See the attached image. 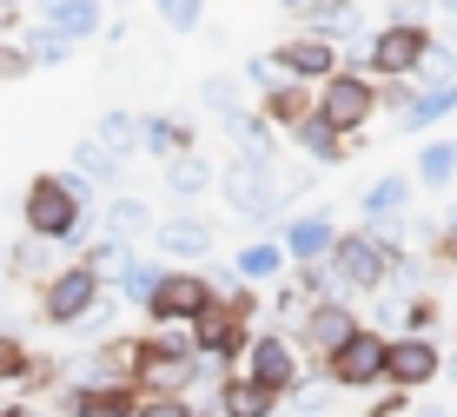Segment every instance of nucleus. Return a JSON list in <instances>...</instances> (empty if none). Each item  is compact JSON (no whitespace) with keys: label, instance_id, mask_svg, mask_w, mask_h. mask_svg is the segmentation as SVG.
Returning <instances> with one entry per match:
<instances>
[{"label":"nucleus","instance_id":"f257e3e1","mask_svg":"<svg viewBox=\"0 0 457 417\" xmlns=\"http://www.w3.org/2000/svg\"><path fill=\"white\" fill-rule=\"evenodd\" d=\"M21 219L46 246H87L100 213L87 205V179H73V172H34L27 199H21Z\"/></svg>","mask_w":457,"mask_h":417},{"label":"nucleus","instance_id":"f03ea898","mask_svg":"<svg viewBox=\"0 0 457 417\" xmlns=\"http://www.w3.org/2000/svg\"><path fill=\"white\" fill-rule=\"evenodd\" d=\"M206 371H219V364H206L193 351V331H186V325H166V331L153 325L146 338H133V384H139V391H179L186 397ZM219 378H226V371H219Z\"/></svg>","mask_w":457,"mask_h":417},{"label":"nucleus","instance_id":"7ed1b4c3","mask_svg":"<svg viewBox=\"0 0 457 417\" xmlns=\"http://www.w3.org/2000/svg\"><path fill=\"white\" fill-rule=\"evenodd\" d=\"M431 40L437 34L424 21H398V13H391V21H378L365 34V46H345V67L371 73L378 87H385V79H411V67L424 60V46H431Z\"/></svg>","mask_w":457,"mask_h":417},{"label":"nucleus","instance_id":"20e7f679","mask_svg":"<svg viewBox=\"0 0 457 417\" xmlns=\"http://www.w3.org/2000/svg\"><path fill=\"white\" fill-rule=\"evenodd\" d=\"M219 199H226L245 226H278V213H286V199H278V159L232 153L226 166H219Z\"/></svg>","mask_w":457,"mask_h":417},{"label":"nucleus","instance_id":"39448f33","mask_svg":"<svg viewBox=\"0 0 457 417\" xmlns=\"http://www.w3.org/2000/svg\"><path fill=\"white\" fill-rule=\"evenodd\" d=\"M385 271H391V252L378 246V238L358 226V232H338L332 259H325V279H332V298H371L385 292Z\"/></svg>","mask_w":457,"mask_h":417},{"label":"nucleus","instance_id":"423d86ee","mask_svg":"<svg viewBox=\"0 0 457 417\" xmlns=\"http://www.w3.org/2000/svg\"><path fill=\"white\" fill-rule=\"evenodd\" d=\"M312 100H319L312 113H319L325 126H338L345 139H365V126L385 113V106H378V79L358 73V67H338L325 87H312Z\"/></svg>","mask_w":457,"mask_h":417},{"label":"nucleus","instance_id":"0eeeda50","mask_svg":"<svg viewBox=\"0 0 457 417\" xmlns=\"http://www.w3.org/2000/svg\"><path fill=\"white\" fill-rule=\"evenodd\" d=\"M232 371H245L252 384H265V391H278V397H292L298 384H305L319 364L305 371V358H298V345H292V331H252L245 351H239V364Z\"/></svg>","mask_w":457,"mask_h":417},{"label":"nucleus","instance_id":"6e6552de","mask_svg":"<svg viewBox=\"0 0 457 417\" xmlns=\"http://www.w3.org/2000/svg\"><path fill=\"white\" fill-rule=\"evenodd\" d=\"M385 345L391 338L378 325H358L352 338L319 364V378L332 384V391H345V397H352V391H385Z\"/></svg>","mask_w":457,"mask_h":417},{"label":"nucleus","instance_id":"1a4fd4ad","mask_svg":"<svg viewBox=\"0 0 457 417\" xmlns=\"http://www.w3.org/2000/svg\"><path fill=\"white\" fill-rule=\"evenodd\" d=\"M219 298V285H212V271L206 265H166V279H160V292L146 298V325H193L199 312Z\"/></svg>","mask_w":457,"mask_h":417},{"label":"nucleus","instance_id":"9d476101","mask_svg":"<svg viewBox=\"0 0 457 417\" xmlns=\"http://www.w3.org/2000/svg\"><path fill=\"white\" fill-rule=\"evenodd\" d=\"M358 325H365V318H358L352 298H305V312H298V325H292V345L305 351L312 364H325Z\"/></svg>","mask_w":457,"mask_h":417},{"label":"nucleus","instance_id":"9b49d317","mask_svg":"<svg viewBox=\"0 0 457 417\" xmlns=\"http://www.w3.org/2000/svg\"><path fill=\"white\" fill-rule=\"evenodd\" d=\"M186 331H193V351H199L206 364L232 371V364H239V351H245V338H252V318H245L226 292H219V298L206 304V312H199L193 325H186Z\"/></svg>","mask_w":457,"mask_h":417},{"label":"nucleus","instance_id":"f8f14e48","mask_svg":"<svg viewBox=\"0 0 457 417\" xmlns=\"http://www.w3.org/2000/svg\"><path fill=\"white\" fill-rule=\"evenodd\" d=\"M93 298H100V279H93L80 259H73V265H54V271L40 279V318H46L54 331H73V325L93 312Z\"/></svg>","mask_w":457,"mask_h":417},{"label":"nucleus","instance_id":"ddd939ff","mask_svg":"<svg viewBox=\"0 0 457 417\" xmlns=\"http://www.w3.org/2000/svg\"><path fill=\"white\" fill-rule=\"evenodd\" d=\"M445 378V351H437L431 338H418V331H398V338L385 345V384L404 397L431 391V384Z\"/></svg>","mask_w":457,"mask_h":417},{"label":"nucleus","instance_id":"4468645a","mask_svg":"<svg viewBox=\"0 0 457 417\" xmlns=\"http://www.w3.org/2000/svg\"><path fill=\"white\" fill-rule=\"evenodd\" d=\"M272 67L286 73V79L325 87V79L345 67V46H338V40H325V34H312V27H298V34H286V40L272 46Z\"/></svg>","mask_w":457,"mask_h":417},{"label":"nucleus","instance_id":"2eb2a0df","mask_svg":"<svg viewBox=\"0 0 457 417\" xmlns=\"http://www.w3.org/2000/svg\"><path fill=\"white\" fill-rule=\"evenodd\" d=\"M153 246H160L166 265H206L212 246H219V226L199 213H166L160 226H153Z\"/></svg>","mask_w":457,"mask_h":417},{"label":"nucleus","instance_id":"dca6fc26","mask_svg":"<svg viewBox=\"0 0 457 417\" xmlns=\"http://www.w3.org/2000/svg\"><path fill=\"white\" fill-rule=\"evenodd\" d=\"M278 246H286L292 265H325L338 246V219L325 213V205H312V213H292L286 226H278Z\"/></svg>","mask_w":457,"mask_h":417},{"label":"nucleus","instance_id":"f3484780","mask_svg":"<svg viewBox=\"0 0 457 417\" xmlns=\"http://www.w3.org/2000/svg\"><path fill=\"white\" fill-rule=\"evenodd\" d=\"M67 417H133L139 411V384H67L60 391Z\"/></svg>","mask_w":457,"mask_h":417},{"label":"nucleus","instance_id":"a211bd4d","mask_svg":"<svg viewBox=\"0 0 457 417\" xmlns=\"http://www.w3.org/2000/svg\"><path fill=\"white\" fill-rule=\"evenodd\" d=\"M411 192H418L411 172H385V179H371L365 199H358V226H391V219H411Z\"/></svg>","mask_w":457,"mask_h":417},{"label":"nucleus","instance_id":"6ab92c4d","mask_svg":"<svg viewBox=\"0 0 457 417\" xmlns=\"http://www.w3.org/2000/svg\"><path fill=\"white\" fill-rule=\"evenodd\" d=\"M278 404H286V397L265 391V384H252L245 371H226L219 391H212V417H278Z\"/></svg>","mask_w":457,"mask_h":417},{"label":"nucleus","instance_id":"aec40b11","mask_svg":"<svg viewBox=\"0 0 457 417\" xmlns=\"http://www.w3.org/2000/svg\"><path fill=\"white\" fill-rule=\"evenodd\" d=\"M160 166H166V192H172L179 205H199V199H206V192L219 186V166H212V159L199 153V146L172 153V159H160Z\"/></svg>","mask_w":457,"mask_h":417},{"label":"nucleus","instance_id":"412c9836","mask_svg":"<svg viewBox=\"0 0 457 417\" xmlns=\"http://www.w3.org/2000/svg\"><path fill=\"white\" fill-rule=\"evenodd\" d=\"M40 27H54L60 40H93V34H106V7L100 0H40Z\"/></svg>","mask_w":457,"mask_h":417},{"label":"nucleus","instance_id":"4be33fe9","mask_svg":"<svg viewBox=\"0 0 457 417\" xmlns=\"http://www.w3.org/2000/svg\"><path fill=\"white\" fill-rule=\"evenodd\" d=\"M305 27H312V34H325V40H338V46H365V34H371V0H325Z\"/></svg>","mask_w":457,"mask_h":417},{"label":"nucleus","instance_id":"5701e85b","mask_svg":"<svg viewBox=\"0 0 457 417\" xmlns=\"http://www.w3.org/2000/svg\"><path fill=\"white\" fill-rule=\"evenodd\" d=\"M451 113H457V87H411L391 120H398V133H431V126H445Z\"/></svg>","mask_w":457,"mask_h":417},{"label":"nucleus","instance_id":"b1692460","mask_svg":"<svg viewBox=\"0 0 457 417\" xmlns=\"http://www.w3.org/2000/svg\"><path fill=\"white\" fill-rule=\"evenodd\" d=\"M312 106H319V100H312V87H305V79H286V73H278L272 87L259 93V113L272 120L278 133H292L298 120H312Z\"/></svg>","mask_w":457,"mask_h":417},{"label":"nucleus","instance_id":"393cba45","mask_svg":"<svg viewBox=\"0 0 457 417\" xmlns=\"http://www.w3.org/2000/svg\"><path fill=\"white\" fill-rule=\"evenodd\" d=\"M153 226H160V213H153V205L139 199V192H113V199H106V213H100V232L126 238V246L153 238Z\"/></svg>","mask_w":457,"mask_h":417},{"label":"nucleus","instance_id":"a878e982","mask_svg":"<svg viewBox=\"0 0 457 417\" xmlns=\"http://www.w3.org/2000/svg\"><path fill=\"white\" fill-rule=\"evenodd\" d=\"M226 126V139H232V153H245V159H278L272 146H278V126L259 113V106H239L232 120H219Z\"/></svg>","mask_w":457,"mask_h":417},{"label":"nucleus","instance_id":"bb28decb","mask_svg":"<svg viewBox=\"0 0 457 417\" xmlns=\"http://www.w3.org/2000/svg\"><path fill=\"white\" fill-rule=\"evenodd\" d=\"M292 146H298V159H312V166H345L352 139H345L338 126H325L319 113H312V120H298V126H292Z\"/></svg>","mask_w":457,"mask_h":417},{"label":"nucleus","instance_id":"cd10ccee","mask_svg":"<svg viewBox=\"0 0 457 417\" xmlns=\"http://www.w3.org/2000/svg\"><path fill=\"white\" fill-rule=\"evenodd\" d=\"M286 265H292V259H286V246H278V238H245V246L232 252V279H239V285H272Z\"/></svg>","mask_w":457,"mask_h":417},{"label":"nucleus","instance_id":"c85d7f7f","mask_svg":"<svg viewBox=\"0 0 457 417\" xmlns=\"http://www.w3.org/2000/svg\"><path fill=\"white\" fill-rule=\"evenodd\" d=\"M73 179L120 192V179H126V159H120L113 146H100V139H80V146H73Z\"/></svg>","mask_w":457,"mask_h":417},{"label":"nucleus","instance_id":"c756f323","mask_svg":"<svg viewBox=\"0 0 457 417\" xmlns=\"http://www.w3.org/2000/svg\"><path fill=\"white\" fill-rule=\"evenodd\" d=\"M411 179H418L424 192H451V186H457V139H424Z\"/></svg>","mask_w":457,"mask_h":417},{"label":"nucleus","instance_id":"7c9ffc66","mask_svg":"<svg viewBox=\"0 0 457 417\" xmlns=\"http://www.w3.org/2000/svg\"><path fill=\"white\" fill-rule=\"evenodd\" d=\"M186 146H199V133H193L186 120H166V113H146V120H139V153L172 159V153H186Z\"/></svg>","mask_w":457,"mask_h":417},{"label":"nucleus","instance_id":"2f4dec72","mask_svg":"<svg viewBox=\"0 0 457 417\" xmlns=\"http://www.w3.org/2000/svg\"><path fill=\"white\" fill-rule=\"evenodd\" d=\"M160 279H166V259H160V252H153V259H146V252H133L126 271L113 279V292H120L126 304H139V312H146V298L160 292Z\"/></svg>","mask_w":457,"mask_h":417},{"label":"nucleus","instance_id":"473e14b6","mask_svg":"<svg viewBox=\"0 0 457 417\" xmlns=\"http://www.w3.org/2000/svg\"><path fill=\"white\" fill-rule=\"evenodd\" d=\"M193 106L206 120H232L245 106V79L239 73H206V79H199V93H193Z\"/></svg>","mask_w":457,"mask_h":417},{"label":"nucleus","instance_id":"72a5a7b5","mask_svg":"<svg viewBox=\"0 0 457 417\" xmlns=\"http://www.w3.org/2000/svg\"><path fill=\"white\" fill-rule=\"evenodd\" d=\"M126 259H133V246H126V238H113V232L87 238V252H80V265H87V271H93L100 285H113L120 271H126Z\"/></svg>","mask_w":457,"mask_h":417},{"label":"nucleus","instance_id":"f704fd0d","mask_svg":"<svg viewBox=\"0 0 457 417\" xmlns=\"http://www.w3.org/2000/svg\"><path fill=\"white\" fill-rule=\"evenodd\" d=\"M411 87H457V46L451 40H431L424 60L411 67Z\"/></svg>","mask_w":457,"mask_h":417},{"label":"nucleus","instance_id":"c9c22d12","mask_svg":"<svg viewBox=\"0 0 457 417\" xmlns=\"http://www.w3.org/2000/svg\"><path fill=\"white\" fill-rule=\"evenodd\" d=\"M93 139H100V146H113L120 159H133V153H139V120L126 113V106H113V113H100V126H93Z\"/></svg>","mask_w":457,"mask_h":417},{"label":"nucleus","instance_id":"e433bc0d","mask_svg":"<svg viewBox=\"0 0 457 417\" xmlns=\"http://www.w3.org/2000/svg\"><path fill=\"white\" fill-rule=\"evenodd\" d=\"M385 285H391V292H404V298L424 292V285H431V259H424V252H411V246H404V252H391Z\"/></svg>","mask_w":457,"mask_h":417},{"label":"nucleus","instance_id":"4c0bfd02","mask_svg":"<svg viewBox=\"0 0 457 417\" xmlns=\"http://www.w3.org/2000/svg\"><path fill=\"white\" fill-rule=\"evenodd\" d=\"M120 312H126V298L113 292V285H100V298H93V312H87V318H80V325H73V331L100 345V338H113V318H120Z\"/></svg>","mask_w":457,"mask_h":417},{"label":"nucleus","instance_id":"58836bf2","mask_svg":"<svg viewBox=\"0 0 457 417\" xmlns=\"http://www.w3.org/2000/svg\"><path fill=\"white\" fill-rule=\"evenodd\" d=\"M7 271H13V279H46V271H54V246H46V238H34V232H27L21 246L7 252Z\"/></svg>","mask_w":457,"mask_h":417},{"label":"nucleus","instance_id":"ea45409f","mask_svg":"<svg viewBox=\"0 0 457 417\" xmlns=\"http://www.w3.org/2000/svg\"><path fill=\"white\" fill-rule=\"evenodd\" d=\"M424 232H431V265L451 271V265H457V205L431 213V226H424Z\"/></svg>","mask_w":457,"mask_h":417},{"label":"nucleus","instance_id":"a19ab883","mask_svg":"<svg viewBox=\"0 0 457 417\" xmlns=\"http://www.w3.org/2000/svg\"><path fill=\"white\" fill-rule=\"evenodd\" d=\"M153 13H160L166 34H199L206 27V0H153Z\"/></svg>","mask_w":457,"mask_h":417},{"label":"nucleus","instance_id":"79ce46f5","mask_svg":"<svg viewBox=\"0 0 457 417\" xmlns=\"http://www.w3.org/2000/svg\"><path fill=\"white\" fill-rule=\"evenodd\" d=\"M21 46L34 54V67H67V60H73V40H60L54 27H34V34H27Z\"/></svg>","mask_w":457,"mask_h":417},{"label":"nucleus","instance_id":"37998d69","mask_svg":"<svg viewBox=\"0 0 457 417\" xmlns=\"http://www.w3.org/2000/svg\"><path fill=\"white\" fill-rule=\"evenodd\" d=\"M133 417H199L193 397H179V391H139V411Z\"/></svg>","mask_w":457,"mask_h":417},{"label":"nucleus","instance_id":"c03bdc74","mask_svg":"<svg viewBox=\"0 0 457 417\" xmlns=\"http://www.w3.org/2000/svg\"><path fill=\"white\" fill-rule=\"evenodd\" d=\"M431 325H437V298L431 292H411V298H404V331L431 338Z\"/></svg>","mask_w":457,"mask_h":417},{"label":"nucleus","instance_id":"a18cd8bd","mask_svg":"<svg viewBox=\"0 0 457 417\" xmlns=\"http://www.w3.org/2000/svg\"><path fill=\"white\" fill-rule=\"evenodd\" d=\"M27 364H34V358H27V345H21V338H7V331H0V384L27 378Z\"/></svg>","mask_w":457,"mask_h":417},{"label":"nucleus","instance_id":"49530a36","mask_svg":"<svg viewBox=\"0 0 457 417\" xmlns=\"http://www.w3.org/2000/svg\"><path fill=\"white\" fill-rule=\"evenodd\" d=\"M27 73H34V54L21 40H0V79H27Z\"/></svg>","mask_w":457,"mask_h":417},{"label":"nucleus","instance_id":"de8ad7c7","mask_svg":"<svg viewBox=\"0 0 457 417\" xmlns=\"http://www.w3.org/2000/svg\"><path fill=\"white\" fill-rule=\"evenodd\" d=\"M239 79H245V87H259V93H265V87H272V79H278V67H272V54H252L245 67H239Z\"/></svg>","mask_w":457,"mask_h":417},{"label":"nucleus","instance_id":"09e8293b","mask_svg":"<svg viewBox=\"0 0 457 417\" xmlns=\"http://www.w3.org/2000/svg\"><path fill=\"white\" fill-rule=\"evenodd\" d=\"M272 312L298 325V312H305V292H298V285H278V292H272Z\"/></svg>","mask_w":457,"mask_h":417},{"label":"nucleus","instance_id":"8fccbe9b","mask_svg":"<svg viewBox=\"0 0 457 417\" xmlns=\"http://www.w3.org/2000/svg\"><path fill=\"white\" fill-rule=\"evenodd\" d=\"M404 411H411V397H404V391H391V384H385V391H378V404H371L365 417H404Z\"/></svg>","mask_w":457,"mask_h":417},{"label":"nucleus","instance_id":"3c124183","mask_svg":"<svg viewBox=\"0 0 457 417\" xmlns=\"http://www.w3.org/2000/svg\"><path fill=\"white\" fill-rule=\"evenodd\" d=\"M272 7H278V13H292V21H312V13H319L325 0H272Z\"/></svg>","mask_w":457,"mask_h":417},{"label":"nucleus","instance_id":"603ef678","mask_svg":"<svg viewBox=\"0 0 457 417\" xmlns=\"http://www.w3.org/2000/svg\"><path fill=\"white\" fill-rule=\"evenodd\" d=\"M404 417H451V404H431V397H418V404L404 411Z\"/></svg>","mask_w":457,"mask_h":417},{"label":"nucleus","instance_id":"864d4df0","mask_svg":"<svg viewBox=\"0 0 457 417\" xmlns=\"http://www.w3.org/2000/svg\"><path fill=\"white\" fill-rule=\"evenodd\" d=\"M0 417H27V404H7V411H0Z\"/></svg>","mask_w":457,"mask_h":417},{"label":"nucleus","instance_id":"5fc2aeb1","mask_svg":"<svg viewBox=\"0 0 457 417\" xmlns=\"http://www.w3.org/2000/svg\"><path fill=\"white\" fill-rule=\"evenodd\" d=\"M437 7H445V13H451V21H457V0H437Z\"/></svg>","mask_w":457,"mask_h":417},{"label":"nucleus","instance_id":"6e6d98bb","mask_svg":"<svg viewBox=\"0 0 457 417\" xmlns=\"http://www.w3.org/2000/svg\"><path fill=\"white\" fill-rule=\"evenodd\" d=\"M445 378H451V384H457V358H451V364H445Z\"/></svg>","mask_w":457,"mask_h":417},{"label":"nucleus","instance_id":"4d7b16f0","mask_svg":"<svg viewBox=\"0 0 457 417\" xmlns=\"http://www.w3.org/2000/svg\"><path fill=\"white\" fill-rule=\"evenodd\" d=\"M0 7H21V0H0Z\"/></svg>","mask_w":457,"mask_h":417},{"label":"nucleus","instance_id":"13d9d810","mask_svg":"<svg viewBox=\"0 0 457 417\" xmlns=\"http://www.w3.org/2000/svg\"><path fill=\"white\" fill-rule=\"evenodd\" d=\"M451 417H457V404H451Z\"/></svg>","mask_w":457,"mask_h":417}]
</instances>
